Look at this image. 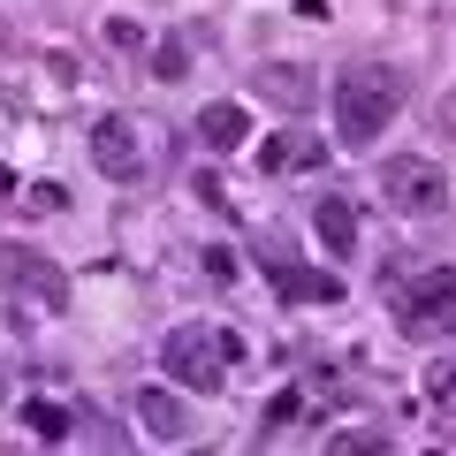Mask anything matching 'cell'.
<instances>
[{
    "mask_svg": "<svg viewBox=\"0 0 456 456\" xmlns=\"http://www.w3.org/2000/svg\"><path fill=\"white\" fill-rule=\"evenodd\" d=\"M395 327H403L411 342H434L456 327V266H426V274H411L403 289H395Z\"/></svg>",
    "mask_w": 456,
    "mask_h": 456,
    "instance_id": "277c9868",
    "label": "cell"
},
{
    "mask_svg": "<svg viewBox=\"0 0 456 456\" xmlns=\"http://www.w3.org/2000/svg\"><path fill=\"white\" fill-rule=\"evenodd\" d=\"M137 38H145V31H137L130 16H107V46H137Z\"/></svg>",
    "mask_w": 456,
    "mask_h": 456,
    "instance_id": "2e32d148",
    "label": "cell"
},
{
    "mask_svg": "<svg viewBox=\"0 0 456 456\" xmlns=\"http://www.w3.org/2000/svg\"><path fill=\"white\" fill-rule=\"evenodd\" d=\"M183 69H191V46H183V38H160V46H152V77H160V84H175Z\"/></svg>",
    "mask_w": 456,
    "mask_h": 456,
    "instance_id": "4fadbf2b",
    "label": "cell"
},
{
    "mask_svg": "<svg viewBox=\"0 0 456 456\" xmlns=\"http://www.w3.org/2000/svg\"><path fill=\"white\" fill-rule=\"evenodd\" d=\"M380 191H388V206L403 213V221H434V213H449V175H441L426 152H395V160L380 167Z\"/></svg>",
    "mask_w": 456,
    "mask_h": 456,
    "instance_id": "5b68a950",
    "label": "cell"
},
{
    "mask_svg": "<svg viewBox=\"0 0 456 456\" xmlns=\"http://www.w3.org/2000/svg\"><path fill=\"white\" fill-rule=\"evenodd\" d=\"M137 426H145L152 441H183L191 434V411H183L167 388H137Z\"/></svg>",
    "mask_w": 456,
    "mask_h": 456,
    "instance_id": "30bf717a",
    "label": "cell"
},
{
    "mask_svg": "<svg viewBox=\"0 0 456 456\" xmlns=\"http://www.w3.org/2000/svg\"><path fill=\"white\" fill-rule=\"evenodd\" d=\"M266 259H274V289H281V297H297V305H335V297H342V281H335V274H312V266L281 259V251H266Z\"/></svg>",
    "mask_w": 456,
    "mask_h": 456,
    "instance_id": "9c48e42d",
    "label": "cell"
},
{
    "mask_svg": "<svg viewBox=\"0 0 456 456\" xmlns=\"http://www.w3.org/2000/svg\"><path fill=\"white\" fill-rule=\"evenodd\" d=\"M198 137H206L213 152H236L251 137V114L236 107V99H213V107H198Z\"/></svg>",
    "mask_w": 456,
    "mask_h": 456,
    "instance_id": "8fae6325",
    "label": "cell"
},
{
    "mask_svg": "<svg viewBox=\"0 0 456 456\" xmlns=\"http://www.w3.org/2000/svg\"><path fill=\"white\" fill-rule=\"evenodd\" d=\"M441 411H449V426H456V395H449V403H441Z\"/></svg>",
    "mask_w": 456,
    "mask_h": 456,
    "instance_id": "d6986e66",
    "label": "cell"
},
{
    "mask_svg": "<svg viewBox=\"0 0 456 456\" xmlns=\"http://www.w3.org/2000/svg\"><path fill=\"white\" fill-rule=\"evenodd\" d=\"M23 419H31V434H46V441H61V434H69V411H53V403H31Z\"/></svg>",
    "mask_w": 456,
    "mask_h": 456,
    "instance_id": "5bb4252c",
    "label": "cell"
},
{
    "mask_svg": "<svg viewBox=\"0 0 456 456\" xmlns=\"http://www.w3.org/2000/svg\"><path fill=\"white\" fill-rule=\"evenodd\" d=\"M395 114H403V77L388 61H365V69H342L335 77V137L350 152H365Z\"/></svg>",
    "mask_w": 456,
    "mask_h": 456,
    "instance_id": "6da1fadb",
    "label": "cell"
},
{
    "mask_svg": "<svg viewBox=\"0 0 456 456\" xmlns=\"http://www.w3.org/2000/svg\"><path fill=\"white\" fill-rule=\"evenodd\" d=\"M92 160H99L107 183H137L145 175V137H137L130 114H99L92 122Z\"/></svg>",
    "mask_w": 456,
    "mask_h": 456,
    "instance_id": "8992f818",
    "label": "cell"
},
{
    "mask_svg": "<svg viewBox=\"0 0 456 456\" xmlns=\"http://www.w3.org/2000/svg\"><path fill=\"white\" fill-rule=\"evenodd\" d=\"M350 449H388V434H373V426L350 434V426H342V434H335V456H350Z\"/></svg>",
    "mask_w": 456,
    "mask_h": 456,
    "instance_id": "9a60e30c",
    "label": "cell"
},
{
    "mask_svg": "<svg viewBox=\"0 0 456 456\" xmlns=\"http://www.w3.org/2000/svg\"><path fill=\"white\" fill-rule=\"evenodd\" d=\"M312 236H320L335 259H350V251H358V206H350V198H320V206H312Z\"/></svg>",
    "mask_w": 456,
    "mask_h": 456,
    "instance_id": "ba28073f",
    "label": "cell"
},
{
    "mask_svg": "<svg viewBox=\"0 0 456 456\" xmlns=\"http://www.w3.org/2000/svg\"><path fill=\"white\" fill-rule=\"evenodd\" d=\"M206 274L213 281H236V251H206Z\"/></svg>",
    "mask_w": 456,
    "mask_h": 456,
    "instance_id": "e0dca14e",
    "label": "cell"
},
{
    "mask_svg": "<svg viewBox=\"0 0 456 456\" xmlns=\"http://www.w3.org/2000/svg\"><path fill=\"white\" fill-rule=\"evenodd\" d=\"M259 92L266 99H274V107H312V69H297V61H266L259 69Z\"/></svg>",
    "mask_w": 456,
    "mask_h": 456,
    "instance_id": "7c38bea8",
    "label": "cell"
},
{
    "mask_svg": "<svg viewBox=\"0 0 456 456\" xmlns=\"http://www.w3.org/2000/svg\"><path fill=\"white\" fill-rule=\"evenodd\" d=\"M61 305H69V281H61V266H53V259H38V251H23V244L0 251V312H8L16 327L53 320Z\"/></svg>",
    "mask_w": 456,
    "mask_h": 456,
    "instance_id": "3957f363",
    "label": "cell"
},
{
    "mask_svg": "<svg viewBox=\"0 0 456 456\" xmlns=\"http://www.w3.org/2000/svg\"><path fill=\"white\" fill-rule=\"evenodd\" d=\"M320 160H327L320 137H305V130H281V137H266V145H259L266 175H305V167H320Z\"/></svg>",
    "mask_w": 456,
    "mask_h": 456,
    "instance_id": "52a82bcc",
    "label": "cell"
},
{
    "mask_svg": "<svg viewBox=\"0 0 456 456\" xmlns=\"http://www.w3.org/2000/svg\"><path fill=\"white\" fill-rule=\"evenodd\" d=\"M441 130H449V137H456V92H449V99H441Z\"/></svg>",
    "mask_w": 456,
    "mask_h": 456,
    "instance_id": "ac0fdd59",
    "label": "cell"
},
{
    "mask_svg": "<svg viewBox=\"0 0 456 456\" xmlns=\"http://www.w3.org/2000/svg\"><path fill=\"white\" fill-rule=\"evenodd\" d=\"M236 358H244V342L228 335V327H175V335L160 342V373L175 380V388H191V395H213Z\"/></svg>",
    "mask_w": 456,
    "mask_h": 456,
    "instance_id": "7a4b0ae2",
    "label": "cell"
}]
</instances>
